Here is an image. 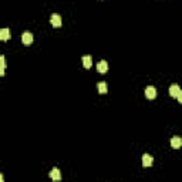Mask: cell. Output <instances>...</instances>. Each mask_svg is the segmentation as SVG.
I'll return each mask as SVG.
<instances>
[{
    "mask_svg": "<svg viewBox=\"0 0 182 182\" xmlns=\"http://www.w3.org/2000/svg\"><path fill=\"white\" fill-rule=\"evenodd\" d=\"M91 64H93V59H91V56H84L83 57V66L86 68H90L91 67Z\"/></svg>",
    "mask_w": 182,
    "mask_h": 182,
    "instance_id": "obj_11",
    "label": "cell"
},
{
    "mask_svg": "<svg viewBox=\"0 0 182 182\" xmlns=\"http://www.w3.org/2000/svg\"><path fill=\"white\" fill-rule=\"evenodd\" d=\"M152 162H154V160L151 155H148V154H144V155H142V165H144V167H151Z\"/></svg>",
    "mask_w": 182,
    "mask_h": 182,
    "instance_id": "obj_7",
    "label": "cell"
},
{
    "mask_svg": "<svg viewBox=\"0 0 182 182\" xmlns=\"http://www.w3.org/2000/svg\"><path fill=\"white\" fill-rule=\"evenodd\" d=\"M97 70H98V73H107L108 71V63L105 61V60L98 61V63H97Z\"/></svg>",
    "mask_w": 182,
    "mask_h": 182,
    "instance_id": "obj_3",
    "label": "cell"
},
{
    "mask_svg": "<svg viewBox=\"0 0 182 182\" xmlns=\"http://www.w3.org/2000/svg\"><path fill=\"white\" fill-rule=\"evenodd\" d=\"M50 23L53 24V27H60L61 26V17H60L59 14H53L51 16V19H50Z\"/></svg>",
    "mask_w": 182,
    "mask_h": 182,
    "instance_id": "obj_5",
    "label": "cell"
},
{
    "mask_svg": "<svg viewBox=\"0 0 182 182\" xmlns=\"http://www.w3.org/2000/svg\"><path fill=\"white\" fill-rule=\"evenodd\" d=\"M176 98H178V101H179V103H181V104H182V91L178 94V97H176Z\"/></svg>",
    "mask_w": 182,
    "mask_h": 182,
    "instance_id": "obj_13",
    "label": "cell"
},
{
    "mask_svg": "<svg viewBox=\"0 0 182 182\" xmlns=\"http://www.w3.org/2000/svg\"><path fill=\"white\" fill-rule=\"evenodd\" d=\"M97 88H98V93L100 94H107L108 93L107 83H98V84H97Z\"/></svg>",
    "mask_w": 182,
    "mask_h": 182,
    "instance_id": "obj_10",
    "label": "cell"
},
{
    "mask_svg": "<svg viewBox=\"0 0 182 182\" xmlns=\"http://www.w3.org/2000/svg\"><path fill=\"white\" fill-rule=\"evenodd\" d=\"M22 41H23V44L30 46L31 43H33V34H31V33H29V31H26V33H23V34H22Z\"/></svg>",
    "mask_w": 182,
    "mask_h": 182,
    "instance_id": "obj_2",
    "label": "cell"
},
{
    "mask_svg": "<svg viewBox=\"0 0 182 182\" xmlns=\"http://www.w3.org/2000/svg\"><path fill=\"white\" fill-rule=\"evenodd\" d=\"M0 38H2L3 41H6V40L10 38V30H9L7 27H4V29L0 30Z\"/></svg>",
    "mask_w": 182,
    "mask_h": 182,
    "instance_id": "obj_9",
    "label": "cell"
},
{
    "mask_svg": "<svg viewBox=\"0 0 182 182\" xmlns=\"http://www.w3.org/2000/svg\"><path fill=\"white\" fill-rule=\"evenodd\" d=\"M179 93H181V88H179V86H178V84H172V86L169 87V95H171V97L176 98Z\"/></svg>",
    "mask_w": 182,
    "mask_h": 182,
    "instance_id": "obj_4",
    "label": "cell"
},
{
    "mask_svg": "<svg viewBox=\"0 0 182 182\" xmlns=\"http://www.w3.org/2000/svg\"><path fill=\"white\" fill-rule=\"evenodd\" d=\"M171 147H172V148H175V149L181 148V147H182V138H179V137L171 138Z\"/></svg>",
    "mask_w": 182,
    "mask_h": 182,
    "instance_id": "obj_6",
    "label": "cell"
},
{
    "mask_svg": "<svg viewBox=\"0 0 182 182\" xmlns=\"http://www.w3.org/2000/svg\"><path fill=\"white\" fill-rule=\"evenodd\" d=\"M145 97H147L148 100H154V98L156 97V90H155V87H152V86L147 87V88H145Z\"/></svg>",
    "mask_w": 182,
    "mask_h": 182,
    "instance_id": "obj_1",
    "label": "cell"
},
{
    "mask_svg": "<svg viewBox=\"0 0 182 182\" xmlns=\"http://www.w3.org/2000/svg\"><path fill=\"white\" fill-rule=\"evenodd\" d=\"M50 178H51L53 181H60V179H61V174H60V169H57V168H53L51 172H50Z\"/></svg>",
    "mask_w": 182,
    "mask_h": 182,
    "instance_id": "obj_8",
    "label": "cell"
},
{
    "mask_svg": "<svg viewBox=\"0 0 182 182\" xmlns=\"http://www.w3.org/2000/svg\"><path fill=\"white\" fill-rule=\"evenodd\" d=\"M4 68H6V61H4V56H0V74L4 75Z\"/></svg>",
    "mask_w": 182,
    "mask_h": 182,
    "instance_id": "obj_12",
    "label": "cell"
}]
</instances>
